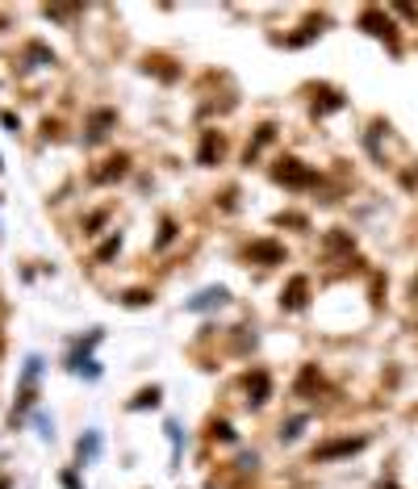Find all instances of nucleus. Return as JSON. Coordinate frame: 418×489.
<instances>
[{
    "instance_id": "2",
    "label": "nucleus",
    "mask_w": 418,
    "mask_h": 489,
    "mask_svg": "<svg viewBox=\"0 0 418 489\" xmlns=\"http://www.w3.org/2000/svg\"><path fill=\"white\" fill-rule=\"evenodd\" d=\"M364 448V439H339V444H327V448H318L314 456L318 460H331V456H347V452H360Z\"/></svg>"
},
{
    "instance_id": "4",
    "label": "nucleus",
    "mask_w": 418,
    "mask_h": 489,
    "mask_svg": "<svg viewBox=\"0 0 418 489\" xmlns=\"http://www.w3.org/2000/svg\"><path fill=\"white\" fill-rule=\"evenodd\" d=\"M251 255H255V259H280L285 251H280L276 243H255V247H251Z\"/></svg>"
},
{
    "instance_id": "5",
    "label": "nucleus",
    "mask_w": 418,
    "mask_h": 489,
    "mask_svg": "<svg viewBox=\"0 0 418 489\" xmlns=\"http://www.w3.org/2000/svg\"><path fill=\"white\" fill-rule=\"evenodd\" d=\"M96 448H100V439H96V435L80 439V460H92V456H96Z\"/></svg>"
},
{
    "instance_id": "6",
    "label": "nucleus",
    "mask_w": 418,
    "mask_h": 489,
    "mask_svg": "<svg viewBox=\"0 0 418 489\" xmlns=\"http://www.w3.org/2000/svg\"><path fill=\"white\" fill-rule=\"evenodd\" d=\"M301 293H305V281H301V276H297V281H293V289H289V301H285V305H293V309H297V305H301V301H305V297H301Z\"/></svg>"
},
{
    "instance_id": "3",
    "label": "nucleus",
    "mask_w": 418,
    "mask_h": 489,
    "mask_svg": "<svg viewBox=\"0 0 418 489\" xmlns=\"http://www.w3.org/2000/svg\"><path fill=\"white\" fill-rule=\"evenodd\" d=\"M222 301H226V293H222V289H205L201 297H192V301H188V309H209V305H222Z\"/></svg>"
},
{
    "instance_id": "8",
    "label": "nucleus",
    "mask_w": 418,
    "mask_h": 489,
    "mask_svg": "<svg viewBox=\"0 0 418 489\" xmlns=\"http://www.w3.org/2000/svg\"><path fill=\"white\" fill-rule=\"evenodd\" d=\"M0 489H9V481H0Z\"/></svg>"
},
{
    "instance_id": "7",
    "label": "nucleus",
    "mask_w": 418,
    "mask_h": 489,
    "mask_svg": "<svg viewBox=\"0 0 418 489\" xmlns=\"http://www.w3.org/2000/svg\"><path fill=\"white\" fill-rule=\"evenodd\" d=\"M214 151L222 155V138H214V134H209V138H205V151H201V159L209 163V159H214Z\"/></svg>"
},
{
    "instance_id": "1",
    "label": "nucleus",
    "mask_w": 418,
    "mask_h": 489,
    "mask_svg": "<svg viewBox=\"0 0 418 489\" xmlns=\"http://www.w3.org/2000/svg\"><path fill=\"white\" fill-rule=\"evenodd\" d=\"M276 180H285V184H309L314 172L297 168V159H285V168H276Z\"/></svg>"
}]
</instances>
